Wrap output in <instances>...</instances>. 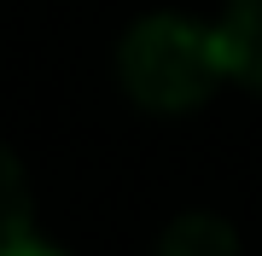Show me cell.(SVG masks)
I'll use <instances>...</instances> for the list:
<instances>
[{
	"label": "cell",
	"mask_w": 262,
	"mask_h": 256,
	"mask_svg": "<svg viewBox=\"0 0 262 256\" xmlns=\"http://www.w3.org/2000/svg\"><path fill=\"white\" fill-rule=\"evenodd\" d=\"M24 239H35V198H29L24 163L0 146V256L18 250Z\"/></svg>",
	"instance_id": "obj_4"
},
{
	"label": "cell",
	"mask_w": 262,
	"mask_h": 256,
	"mask_svg": "<svg viewBox=\"0 0 262 256\" xmlns=\"http://www.w3.org/2000/svg\"><path fill=\"white\" fill-rule=\"evenodd\" d=\"M227 53V76L262 94V0H227V12L215 18Z\"/></svg>",
	"instance_id": "obj_2"
},
{
	"label": "cell",
	"mask_w": 262,
	"mask_h": 256,
	"mask_svg": "<svg viewBox=\"0 0 262 256\" xmlns=\"http://www.w3.org/2000/svg\"><path fill=\"white\" fill-rule=\"evenodd\" d=\"M6 256H70V250H58V245H41V239H24L18 250H6Z\"/></svg>",
	"instance_id": "obj_5"
},
{
	"label": "cell",
	"mask_w": 262,
	"mask_h": 256,
	"mask_svg": "<svg viewBox=\"0 0 262 256\" xmlns=\"http://www.w3.org/2000/svg\"><path fill=\"white\" fill-rule=\"evenodd\" d=\"M158 256H239V233L227 227L222 216L192 210V216H175V221L163 227Z\"/></svg>",
	"instance_id": "obj_3"
},
{
	"label": "cell",
	"mask_w": 262,
	"mask_h": 256,
	"mask_svg": "<svg viewBox=\"0 0 262 256\" xmlns=\"http://www.w3.org/2000/svg\"><path fill=\"white\" fill-rule=\"evenodd\" d=\"M117 82L140 111H158V117L198 111L227 82L222 29L198 24V18H181V12H151V18H140L122 35Z\"/></svg>",
	"instance_id": "obj_1"
}]
</instances>
